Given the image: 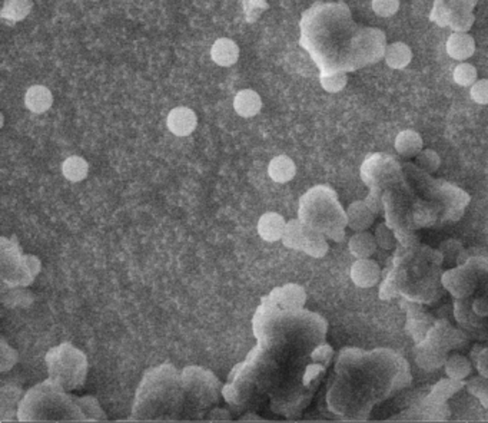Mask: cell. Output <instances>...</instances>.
<instances>
[{
    "label": "cell",
    "mask_w": 488,
    "mask_h": 423,
    "mask_svg": "<svg viewBox=\"0 0 488 423\" xmlns=\"http://www.w3.org/2000/svg\"><path fill=\"white\" fill-rule=\"evenodd\" d=\"M351 280L357 287L370 289L378 284L381 277L380 265L371 258H358L351 267Z\"/></svg>",
    "instance_id": "cell-1"
},
{
    "label": "cell",
    "mask_w": 488,
    "mask_h": 423,
    "mask_svg": "<svg viewBox=\"0 0 488 423\" xmlns=\"http://www.w3.org/2000/svg\"><path fill=\"white\" fill-rule=\"evenodd\" d=\"M167 124L174 135L188 137L195 131L198 125V118L196 113L191 108L178 106L169 112Z\"/></svg>",
    "instance_id": "cell-2"
},
{
    "label": "cell",
    "mask_w": 488,
    "mask_h": 423,
    "mask_svg": "<svg viewBox=\"0 0 488 423\" xmlns=\"http://www.w3.org/2000/svg\"><path fill=\"white\" fill-rule=\"evenodd\" d=\"M285 220L276 213H267L259 218L258 233L268 243H275L281 240L283 234H285Z\"/></svg>",
    "instance_id": "cell-3"
},
{
    "label": "cell",
    "mask_w": 488,
    "mask_h": 423,
    "mask_svg": "<svg viewBox=\"0 0 488 423\" xmlns=\"http://www.w3.org/2000/svg\"><path fill=\"white\" fill-rule=\"evenodd\" d=\"M475 52V41L474 37L465 32L453 33L449 41H447V53L453 59L465 61L471 58Z\"/></svg>",
    "instance_id": "cell-4"
},
{
    "label": "cell",
    "mask_w": 488,
    "mask_h": 423,
    "mask_svg": "<svg viewBox=\"0 0 488 423\" xmlns=\"http://www.w3.org/2000/svg\"><path fill=\"white\" fill-rule=\"evenodd\" d=\"M233 108L239 117L252 118L262 109V99L252 89H242L233 99Z\"/></svg>",
    "instance_id": "cell-5"
},
{
    "label": "cell",
    "mask_w": 488,
    "mask_h": 423,
    "mask_svg": "<svg viewBox=\"0 0 488 423\" xmlns=\"http://www.w3.org/2000/svg\"><path fill=\"white\" fill-rule=\"evenodd\" d=\"M211 58L219 66H232L239 59V48L232 39L219 37L211 48Z\"/></svg>",
    "instance_id": "cell-6"
},
{
    "label": "cell",
    "mask_w": 488,
    "mask_h": 423,
    "mask_svg": "<svg viewBox=\"0 0 488 423\" xmlns=\"http://www.w3.org/2000/svg\"><path fill=\"white\" fill-rule=\"evenodd\" d=\"M53 103V96L49 88L44 85H33L26 91L25 105L33 113H44Z\"/></svg>",
    "instance_id": "cell-7"
},
{
    "label": "cell",
    "mask_w": 488,
    "mask_h": 423,
    "mask_svg": "<svg viewBox=\"0 0 488 423\" xmlns=\"http://www.w3.org/2000/svg\"><path fill=\"white\" fill-rule=\"evenodd\" d=\"M377 240L375 236L368 233L367 229L365 232H357L348 243L349 253L355 258H371L375 251H377Z\"/></svg>",
    "instance_id": "cell-8"
},
{
    "label": "cell",
    "mask_w": 488,
    "mask_h": 423,
    "mask_svg": "<svg viewBox=\"0 0 488 423\" xmlns=\"http://www.w3.org/2000/svg\"><path fill=\"white\" fill-rule=\"evenodd\" d=\"M348 225L355 232H365L374 222V213L365 204V201H355L347 210Z\"/></svg>",
    "instance_id": "cell-9"
},
{
    "label": "cell",
    "mask_w": 488,
    "mask_h": 423,
    "mask_svg": "<svg viewBox=\"0 0 488 423\" xmlns=\"http://www.w3.org/2000/svg\"><path fill=\"white\" fill-rule=\"evenodd\" d=\"M394 145L399 156L411 158V157H417L423 151V138L418 132L413 130H406L397 135Z\"/></svg>",
    "instance_id": "cell-10"
},
{
    "label": "cell",
    "mask_w": 488,
    "mask_h": 423,
    "mask_svg": "<svg viewBox=\"0 0 488 423\" xmlns=\"http://www.w3.org/2000/svg\"><path fill=\"white\" fill-rule=\"evenodd\" d=\"M268 174L275 182L285 184L295 177L297 167H295V163L290 157L279 156V157H275L269 163Z\"/></svg>",
    "instance_id": "cell-11"
},
{
    "label": "cell",
    "mask_w": 488,
    "mask_h": 423,
    "mask_svg": "<svg viewBox=\"0 0 488 423\" xmlns=\"http://www.w3.org/2000/svg\"><path fill=\"white\" fill-rule=\"evenodd\" d=\"M384 59L390 68L404 69L410 65L413 59V52L409 45H405L402 42H395L387 46Z\"/></svg>",
    "instance_id": "cell-12"
},
{
    "label": "cell",
    "mask_w": 488,
    "mask_h": 423,
    "mask_svg": "<svg viewBox=\"0 0 488 423\" xmlns=\"http://www.w3.org/2000/svg\"><path fill=\"white\" fill-rule=\"evenodd\" d=\"M473 366L468 358L463 355H453L445 362V373L450 379L454 380H464L471 374Z\"/></svg>",
    "instance_id": "cell-13"
},
{
    "label": "cell",
    "mask_w": 488,
    "mask_h": 423,
    "mask_svg": "<svg viewBox=\"0 0 488 423\" xmlns=\"http://www.w3.org/2000/svg\"><path fill=\"white\" fill-rule=\"evenodd\" d=\"M33 5L30 0H6L2 9V18L15 23L27 18Z\"/></svg>",
    "instance_id": "cell-14"
},
{
    "label": "cell",
    "mask_w": 488,
    "mask_h": 423,
    "mask_svg": "<svg viewBox=\"0 0 488 423\" xmlns=\"http://www.w3.org/2000/svg\"><path fill=\"white\" fill-rule=\"evenodd\" d=\"M62 171L66 179L72 181V182H79L86 178L88 171H89V165L88 163L82 158V157H69L63 165H62Z\"/></svg>",
    "instance_id": "cell-15"
},
{
    "label": "cell",
    "mask_w": 488,
    "mask_h": 423,
    "mask_svg": "<svg viewBox=\"0 0 488 423\" xmlns=\"http://www.w3.org/2000/svg\"><path fill=\"white\" fill-rule=\"evenodd\" d=\"M454 82L460 87H473L477 82V69L471 63H460L453 72Z\"/></svg>",
    "instance_id": "cell-16"
},
{
    "label": "cell",
    "mask_w": 488,
    "mask_h": 423,
    "mask_svg": "<svg viewBox=\"0 0 488 423\" xmlns=\"http://www.w3.org/2000/svg\"><path fill=\"white\" fill-rule=\"evenodd\" d=\"M302 248L314 257H322L325 253H327L328 244L325 243L322 236H319L318 233L309 232V234L305 233V241H304Z\"/></svg>",
    "instance_id": "cell-17"
},
{
    "label": "cell",
    "mask_w": 488,
    "mask_h": 423,
    "mask_svg": "<svg viewBox=\"0 0 488 423\" xmlns=\"http://www.w3.org/2000/svg\"><path fill=\"white\" fill-rule=\"evenodd\" d=\"M283 237H285L283 239L285 246H290L294 248H302L305 241V229L297 221H291L290 225H287Z\"/></svg>",
    "instance_id": "cell-18"
},
{
    "label": "cell",
    "mask_w": 488,
    "mask_h": 423,
    "mask_svg": "<svg viewBox=\"0 0 488 423\" xmlns=\"http://www.w3.org/2000/svg\"><path fill=\"white\" fill-rule=\"evenodd\" d=\"M321 85L328 92H338L347 85V75L342 72H333L321 76Z\"/></svg>",
    "instance_id": "cell-19"
},
{
    "label": "cell",
    "mask_w": 488,
    "mask_h": 423,
    "mask_svg": "<svg viewBox=\"0 0 488 423\" xmlns=\"http://www.w3.org/2000/svg\"><path fill=\"white\" fill-rule=\"evenodd\" d=\"M417 164L427 172H435L441 165V158L432 149H424L417 156Z\"/></svg>",
    "instance_id": "cell-20"
},
{
    "label": "cell",
    "mask_w": 488,
    "mask_h": 423,
    "mask_svg": "<svg viewBox=\"0 0 488 423\" xmlns=\"http://www.w3.org/2000/svg\"><path fill=\"white\" fill-rule=\"evenodd\" d=\"M375 240H377V244L378 247L384 248V250H392L395 248V244H397V240H395V236L394 233L391 232V228L387 225V224H380L377 228H375Z\"/></svg>",
    "instance_id": "cell-21"
},
{
    "label": "cell",
    "mask_w": 488,
    "mask_h": 423,
    "mask_svg": "<svg viewBox=\"0 0 488 423\" xmlns=\"http://www.w3.org/2000/svg\"><path fill=\"white\" fill-rule=\"evenodd\" d=\"M373 11L381 18H390L399 9V0H373Z\"/></svg>",
    "instance_id": "cell-22"
},
{
    "label": "cell",
    "mask_w": 488,
    "mask_h": 423,
    "mask_svg": "<svg viewBox=\"0 0 488 423\" xmlns=\"http://www.w3.org/2000/svg\"><path fill=\"white\" fill-rule=\"evenodd\" d=\"M439 253L447 260L457 261V260H461L463 247L457 240H447L439 246Z\"/></svg>",
    "instance_id": "cell-23"
},
{
    "label": "cell",
    "mask_w": 488,
    "mask_h": 423,
    "mask_svg": "<svg viewBox=\"0 0 488 423\" xmlns=\"http://www.w3.org/2000/svg\"><path fill=\"white\" fill-rule=\"evenodd\" d=\"M471 99L475 103L487 105L488 103V80H480L477 81L470 91Z\"/></svg>",
    "instance_id": "cell-24"
},
{
    "label": "cell",
    "mask_w": 488,
    "mask_h": 423,
    "mask_svg": "<svg viewBox=\"0 0 488 423\" xmlns=\"http://www.w3.org/2000/svg\"><path fill=\"white\" fill-rule=\"evenodd\" d=\"M474 359V363H477V370L481 376L488 377V349L478 348L477 355Z\"/></svg>",
    "instance_id": "cell-25"
},
{
    "label": "cell",
    "mask_w": 488,
    "mask_h": 423,
    "mask_svg": "<svg viewBox=\"0 0 488 423\" xmlns=\"http://www.w3.org/2000/svg\"><path fill=\"white\" fill-rule=\"evenodd\" d=\"M473 312L480 317L488 316V298L487 297H478L473 301Z\"/></svg>",
    "instance_id": "cell-26"
},
{
    "label": "cell",
    "mask_w": 488,
    "mask_h": 423,
    "mask_svg": "<svg viewBox=\"0 0 488 423\" xmlns=\"http://www.w3.org/2000/svg\"><path fill=\"white\" fill-rule=\"evenodd\" d=\"M365 204L368 206V208L374 213V215H380V213L383 211V200L378 194H371L365 200Z\"/></svg>",
    "instance_id": "cell-27"
},
{
    "label": "cell",
    "mask_w": 488,
    "mask_h": 423,
    "mask_svg": "<svg viewBox=\"0 0 488 423\" xmlns=\"http://www.w3.org/2000/svg\"><path fill=\"white\" fill-rule=\"evenodd\" d=\"M478 399H480V402L482 403V406L488 409V384L485 386V389L481 392V395L478 396Z\"/></svg>",
    "instance_id": "cell-28"
}]
</instances>
